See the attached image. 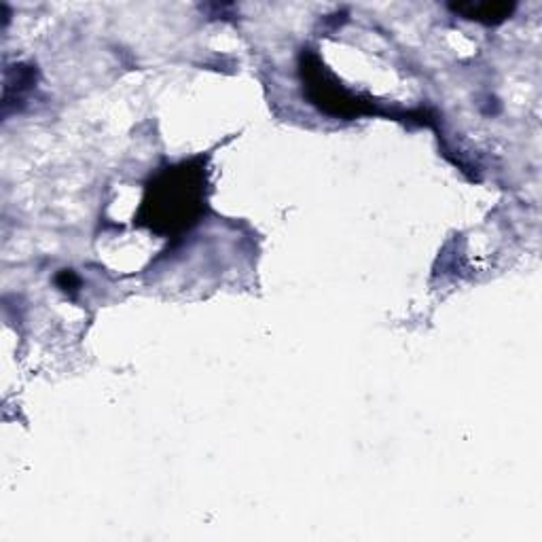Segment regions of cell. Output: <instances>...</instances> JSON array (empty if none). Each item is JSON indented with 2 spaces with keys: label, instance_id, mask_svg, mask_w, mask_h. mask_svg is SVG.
I'll return each mask as SVG.
<instances>
[{
  "label": "cell",
  "instance_id": "cell-1",
  "mask_svg": "<svg viewBox=\"0 0 542 542\" xmlns=\"http://www.w3.org/2000/svg\"><path fill=\"white\" fill-rule=\"evenodd\" d=\"M451 11L466 20H475L481 24H500L515 11L513 3H462L451 5Z\"/></svg>",
  "mask_w": 542,
  "mask_h": 542
}]
</instances>
